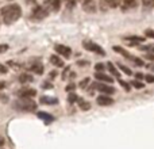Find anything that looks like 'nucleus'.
I'll use <instances>...</instances> for the list:
<instances>
[{
	"instance_id": "obj_2",
	"label": "nucleus",
	"mask_w": 154,
	"mask_h": 149,
	"mask_svg": "<svg viewBox=\"0 0 154 149\" xmlns=\"http://www.w3.org/2000/svg\"><path fill=\"white\" fill-rule=\"evenodd\" d=\"M37 106L38 104L35 103L32 99H19L14 103V109L19 110V111H35L37 110Z\"/></svg>"
},
{
	"instance_id": "obj_5",
	"label": "nucleus",
	"mask_w": 154,
	"mask_h": 149,
	"mask_svg": "<svg viewBox=\"0 0 154 149\" xmlns=\"http://www.w3.org/2000/svg\"><path fill=\"white\" fill-rule=\"evenodd\" d=\"M114 50L116 52V53H119V54H122L123 57H126L127 60H130V61H133L135 65H138V67H143L145 65V62L142 61L141 59H138V57H135V56H131L128 52H126L123 48H120V46H114Z\"/></svg>"
},
{
	"instance_id": "obj_15",
	"label": "nucleus",
	"mask_w": 154,
	"mask_h": 149,
	"mask_svg": "<svg viewBox=\"0 0 154 149\" xmlns=\"http://www.w3.org/2000/svg\"><path fill=\"white\" fill-rule=\"evenodd\" d=\"M125 40H126V42H127V43H130V45H138V43H141V42H145V38L138 37V35H133V37H127V38H125Z\"/></svg>"
},
{
	"instance_id": "obj_39",
	"label": "nucleus",
	"mask_w": 154,
	"mask_h": 149,
	"mask_svg": "<svg viewBox=\"0 0 154 149\" xmlns=\"http://www.w3.org/2000/svg\"><path fill=\"white\" fill-rule=\"evenodd\" d=\"M42 87H43V88H51V87H53V85H51V84H43Z\"/></svg>"
},
{
	"instance_id": "obj_28",
	"label": "nucleus",
	"mask_w": 154,
	"mask_h": 149,
	"mask_svg": "<svg viewBox=\"0 0 154 149\" xmlns=\"http://www.w3.org/2000/svg\"><path fill=\"white\" fill-rule=\"evenodd\" d=\"M119 84L122 85V87L125 88L126 91H130V88H131V87H130V84H128L127 81H123V80H120V81H119Z\"/></svg>"
},
{
	"instance_id": "obj_24",
	"label": "nucleus",
	"mask_w": 154,
	"mask_h": 149,
	"mask_svg": "<svg viewBox=\"0 0 154 149\" xmlns=\"http://www.w3.org/2000/svg\"><path fill=\"white\" fill-rule=\"evenodd\" d=\"M84 10L87 11V12H95L96 8H95V5H93V2L88 3V4H84Z\"/></svg>"
},
{
	"instance_id": "obj_31",
	"label": "nucleus",
	"mask_w": 154,
	"mask_h": 149,
	"mask_svg": "<svg viewBox=\"0 0 154 149\" xmlns=\"http://www.w3.org/2000/svg\"><path fill=\"white\" fill-rule=\"evenodd\" d=\"M7 72H8L7 67H5V65H3V64H0V74H5Z\"/></svg>"
},
{
	"instance_id": "obj_35",
	"label": "nucleus",
	"mask_w": 154,
	"mask_h": 149,
	"mask_svg": "<svg viewBox=\"0 0 154 149\" xmlns=\"http://www.w3.org/2000/svg\"><path fill=\"white\" fill-rule=\"evenodd\" d=\"M75 88H76L75 84H68V85H66V91H73Z\"/></svg>"
},
{
	"instance_id": "obj_14",
	"label": "nucleus",
	"mask_w": 154,
	"mask_h": 149,
	"mask_svg": "<svg viewBox=\"0 0 154 149\" xmlns=\"http://www.w3.org/2000/svg\"><path fill=\"white\" fill-rule=\"evenodd\" d=\"M95 77L99 80V81H104L106 84H109V83L114 81V77L108 76V74H106V73H103V72H96L95 73Z\"/></svg>"
},
{
	"instance_id": "obj_32",
	"label": "nucleus",
	"mask_w": 154,
	"mask_h": 149,
	"mask_svg": "<svg viewBox=\"0 0 154 149\" xmlns=\"http://www.w3.org/2000/svg\"><path fill=\"white\" fill-rule=\"evenodd\" d=\"M88 83H89V79L87 77V79H84L81 83H80V87H81V88H85V87L88 85Z\"/></svg>"
},
{
	"instance_id": "obj_26",
	"label": "nucleus",
	"mask_w": 154,
	"mask_h": 149,
	"mask_svg": "<svg viewBox=\"0 0 154 149\" xmlns=\"http://www.w3.org/2000/svg\"><path fill=\"white\" fill-rule=\"evenodd\" d=\"M145 7L147 8H154V0H142Z\"/></svg>"
},
{
	"instance_id": "obj_7",
	"label": "nucleus",
	"mask_w": 154,
	"mask_h": 149,
	"mask_svg": "<svg viewBox=\"0 0 154 149\" xmlns=\"http://www.w3.org/2000/svg\"><path fill=\"white\" fill-rule=\"evenodd\" d=\"M16 95H18L20 99H31L37 95V91H35L34 88L24 87V88H20V90L16 91Z\"/></svg>"
},
{
	"instance_id": "obj_3",
	"label": "nucleus",
	"mask_w": 154,
	"mask_h": 149,
	"mask_svg": "<svg viewBox=\"0 0 154 149\" xmlns=\"http://www.w3.org/2000/svg\"><path fill=\"white\" fill-rule=\"evenodd\" d=\"M50 11L45 7V5H35L31 11V19L32 21H43L45 18H48Z\"/></svg>"
},
{
	"instance_id": "obj_36",
	"label": "nucleus",
	"mask_w": 154,
	"mask_h": 149,
	"mask_svg": "<svg viewBox=\"0 0 154 149\" xmlns=\"http://www.w3.org/2000/svg\"><path fill=\"white\" fill-rule=\"evenodd\" d=\"M69 71H70V68H69V67H66V68H65L64 74H62V77H64V79H65V77H66V74H68V72H69Z\"/></svg>"
},
{
	"instance_id": "obj_1",
	"label": "nucleus",
	"mask_w": 154,
	"mask_h": 149,
	"mask_svg": "<svg viewBox=\"0 0 154 149\" xmlns=\"http://www.w3.org/2000/svg\"><path fill=\"white\" fill-rule=\"evenodd\" d=\"M2 16L5 24H12L22 16V8L18 4H10L2 10Z\"/></svg>"
},
{
	"instance_id": "obj_13",
	"label": "nucleus",
	"mask_w": 154,
	"mask_h": 149,
	"mask_svg": "<svg viewBox=\"0 0 154 149\" xmlns=\"http://www.w3.org/2000/svg\"><path fill=\"white\" fill-rule=\"evenodd\" d=\"M29 71L30 72L37 73V74H42L43 73V65L41 64V62H38V61H34V62H31V64L29 65Z\"/></svg>"
},
{
	"instance_id": "obj_37",
	"label": "nucleus",
	"mask_w": 154,
	"mask_h": 149,
	"mask_svg": "<svg viewBox=\"0 0 154 149\" xmlns=\"http://www.w3.org/2000/svg\"><path fill=\"white\" fill-rule=\"evenodd\" d=\"M5 88V81H0V90Z\"/></svg>"
},
{
	"instance_id": "obj_20",
	"label": "nucleus",
	"mask_w": 154,
	"mask_h": 149,
	"mask_svg": "<svg viewBox=\"0 0 154 149\" xmlns=\"http://www.w3.org/2000/svg\"><path fill=\"white\" fill-rule=\"evenodd\" d=\"M79 107L81 110H84V111H87V110H89L91 109V104L88 103V102H85V100H82V99H79Z\"/></svg>"
},
{
	"instance_id": "obj_17",
	"label": "nucleus",
	"mask_w": 154,
	"mask_h": 149,
	"mask_svg": "<svg viewBox=\"0 0 154 149\" xmlns=\"http://www.w3.org/2000/svg\"><path fill=\"white\" fill-rule=\"evenodd\" d=\"M34 81V77H32V74L24 72L22 73L20 76H19V83H22V84H26V83H32Z\"/></svg>"
},
{
	"instance_id": "obj_10",
	"label": "nucleus",
	"mask_w": 154,
	"mask_h": 149,
	"mask_svg": "<svg viewBox=\"0 0 154 149\" xmlns=\"http://www.w3.org/2000/svg\"><path fill=\"white\" fill-rule=\"evenodd\" d=\"M96 103L99 106H112L114 104V99L111 96H107V95H100L96 98Z\"/></svg>"
},
{
	"instance_id": "obj_40",
	"label": "nucleus",
	"mask_w": 154,
	"mask_h": 149,
	"mask_svg": "<svg viewBox=\"0 0 154 149\" xmlns=\"http://www.w3.org/2000/svg\"><path fill=\"white\" fill-rule=\"evenodd\" d=\"M93 0H82V3H84V4H88V3H92Z\"/></svg>"
},
{
	"instance_id": "obj_11",
	"label": "nucleus",
	"mask_w": 154,
	"mask_h": 149,
	"mask_svg": "<svg viewBox=\"0 0 154 149\" xmlns=\"http://www.w3.org/2000/svg\"><path fill=\"white\" fill-rule=\"evenodd\" d=\"M120 2H122L123 11L134 10V8L138 7V0H120Z\"/></svg>"
},
{
	"instance_id": "obj_41",
	"label": "nucleus",
	"mask_w": 154,
	"mask_h": 149,
	"mask_svg": "<svg viewBox=\"0 0 154 149\" xmlns=\"http://www.w3.org/2000/svg\"><path fill=\"white\" fill-rule=\"evenodd\" d=\"M27 3H32V2H35V0H26Z\"/></svg>"
},
{
	"instance_id": "obj_23",
	"label": "nucleus",
	"mask_w": 154,
	"mask_h": 149,
	"mask_svg": "<svg viewBox=\"0 0 154 149\" xmlns=\"http://www.w3.org/2000/svg\"><path fill=\"white\" fill-rule=\"evenodd\" d=\"M130 84H131V87H134V88H138V90H141V88H143V87H145V84H143V83L138 81V80H133V81H130Z\"/></svg>"
},
{
	"instance_id": "obj_34",
	"label": "nucleus",
	"mask_w": 154,
	"mask_h": 149,
	"mask_svg": "<svg viewBox=\"0 0 154 149\" xmlns=\"http://www.w3.org/2000/svg\"><path fill=\"white\" fill-rule=\"evenodd\" d=\"M8 50V45H5V43H3V45H0V53H4V52Z\"/></svg>"
},
{
	"instance_id": "obj_19",
	"label": "nucleus",
	"mask_w": 154,
	"mask_h": 149,
	"mask_svg": "<svg viewBox=\"0 0 154 149\" xmlns=\"http://www.w3.org/2000/svg\"><path fill=\"white\" fill-rule=\"evenodd\" d=\"M107 68H108V71L111 72V74L114 77H116V79H119V77H120V72L116 69V67H115L112 62H108V64H107Z\"/></svg>"
},
{
	"instance_id": "obj_4",
	"label": "nucleus",
	"mask_w": 154,
	"mask_h": 149,
	"mask_svg": "<svg viewBox=\"0 0 154 149\" xmlns=\"http://www.w3.org/2000/svg\"><path fill=\"white\" fill-rule=\"evenodd\" d=\"M82 46H84V49L88 50V52H92V53L99 54V56H106L104 49L101 48L100 45H97L96 42H93V41H91V40H85L84 42H82Z\"/></svg>"
},
{
	"instance_id": "obj_8",
	"label": "nucleus",
	"mask_w": 154,
	"mask_h": 149,
	"mask_svg": "<svg viewBox=\"0 0 154 149\" xmlns=\"http://www.w3.org/2000/svg\"><path fill=\"white\" fill-rule=\"evenodd\" d=\"M54 50L57 52L58 54H61L62 57H65V59H69L70 56H72V49L69 48V46H65V45H56L54 46Z\"/></svg>"
},
{
	"instance_id": "obj_29",
	"label": "nucleus",
	"mask_w": 154,
	"mask_h": 149,
	"mask_svg": "<svg viewBox=\"0 0 154 149\" xmlns=\"http://www.w3.org/2000/svg\"><path fill=\"white\" fill-rule=\"evenodd\" d=\"M65 2H66V5L69 8H73L76 5V3H77V0H65Z\"/></svg>"
},
{
	"instance_id": "obj_18",
	"label": "nucleus",
	"mask_w": 154,
	"mask_h": 149,
	"mask_svg": "<svg viewBox=\"0 0 154 149\" xmlns=\"http://www.w3.org/2000/svg\"><path fill=\"white\" fill-rule=\"evenodd\" d=\"M50 62L54 65V67L57 68H62L64 67V61H62L61 59H60V56H57V54H53V56H50Z\"/></svg>"
},
{
	"instance_id": "obj_12",
	"label": "nucleus",
	"mask_w": 154,
	"mask_h": 149,
	"mask_svg": "<svg viewBox=\"0 0 154 149\" xmlns=\"http://www.w3.org/2000/svg\"><path fill=\"white\" fill-rule=\"evenodd\" d=\"M120 4V0H100L101 8L104 7V10H109V8H115Z\"/></svg>"
},
{
	"instance_id": "obj_22",
	"label": "nucleus",
	"mask_w": 154,
	"mask_h": 149,
	"mask_svg": "<svg viewBox=\"0 0 154 149\" xmlns=\"http://www.w3.org/2000/svg\"><path fill=\"white\" fill-rule=\"evenodd\" d=\"M118 67H119V69L122 71V72H125L126 74H128V76H131V74H133V71H131L128 67H126V65H123V64H118Z\"/></svg>"
},
{
	"instance_id": "obj_30",
	"label": "nucleus",
	"mask_w": 154,
	"mask_h": 149,
	"mask_svg": "<svg viewBox=\"0 0 154 149\" xmlns=\"http://www.w3.org/2000/svg\"><path fill=\"white\" fill-rule=\"evenodd\" d=\"M145 80H146V83H154V74H146L145 76Z\"/></svg>"
},
{
	"instance_id": "obj_38",
	"label": "nucleus",
	"mask_w": 154,
	"mask_h": 149,
	"mask_svg": "<svg viewBox=\"0 0 154 149\" xmlns=\"http://www.w3.org/2000/svg\"><path fill=\"white\" fill-rule=\"evenodd\" d=\"M3 145H4V138H3V137L0 136V148H2Z\"/></svg>"
},
{
	"instance_id": "obj_27",
	"label": "nucleus",
	"mask_w": 154,
	"mask_h": 149,
	"mask_svg": "<svg viewBox=\"0 0 154 149\" xmlns=\"http://www.w3.org/2000/svg\"><path fill=\"white\" fill-rule=\"evenodd\" d=\"M104 64H101V62H99V64H96L95 65V69H96V72H103L104 71Z\"/></svg>"
},
{
	"instance_id": "obj_21",
	"label": "nucleus",
	"mask_w": 154,
	"mask_h": 149,
	"mask_svg": "<svg viewBox=\"0 0 154 149\" xmlns=\"http://www.w3.org/2000/svg\"><path fill=\"white\" fill-rule=\"evenodd\" d=\"M37 115H38V118L46 121V122H50V121H53V117H50V114H46V113H38Z\"/></svg>"
},
{
	"instance_id": "obj_33",
	"label": "nucleus",
	"mask_w": 154,
	"mask_h": 149,
	"mask_svg": "<svg viewBox=\"0 0 154 149\" xmlns=\"http://www.w3.org/2000/svg\"><path fill=\"white\" fill-rule=\"evenodd\" d=\"M145 35H146V37H150V38H154V31L153 30H146V31H145Z\"/></svg>"
},
{
	"instance_id": "obj_16",
	"label": "nucleus",
	"mask_w": 154,
	"mask_h": 149,
	"mask_svg": "<svg viewBox=\"0 0 154 149\" xmlns=\"http://www.w3.org/2000/svg\"><path fill=\"white\" fill-rule=\"evenodd\" d=\"M39 102L42 104H48V106H54V104L58 103L57 98H50V96H42V98L39 99Z\"/></svg>"
},
{
	"instance_id": "obj_6",
	"label": "nucleus",
	"mask_w": 154,
	"mask_h": 149,
	"mask_svg": "<svg viewBox=\"0 0 154 149\" xmlns=\"http://www.w3.org/2000/svg\"><path fill=\"white\" fill-rule=\"evenodd\" d=\"M93 88H96V90H99L101 92V95H112V94H115V88L111 87L109 84H106V83H96L95 85H93Z\"/></svg>"
},
{
	"instance_id": "obj_9",
	"label": "nucleus",
	"mask_w": 154,
	"mask_h": 149,
	"mask_svg": "<svg viewBox=\"0 0 154 149\" xmlns=\"http://www.w3.org/2000/svg\"><path fill=\"white\" fill-rule=\"evenodd\" d=\"M45 5L49 11L57 12V11H60V7H61V0H45Z\"/></svg>"
},
{
	"instance_id": "obj_25",
	"label": "nucleus",
	"mask_w": 154,
	"mask_h": 149,
	"mask_svg": "<svg viewBox=\"0 0 154 149\" xmlns=\"http://www.w3.org/2000/svg\"><path fill=\"white\" fill-rule=\"evenodd\" d=\"M77 100H79V98H77V95L75 92H70L69 95H68V102H69L70 104L75 103V102H77Z\"/></svg>"
}]
</instances>
